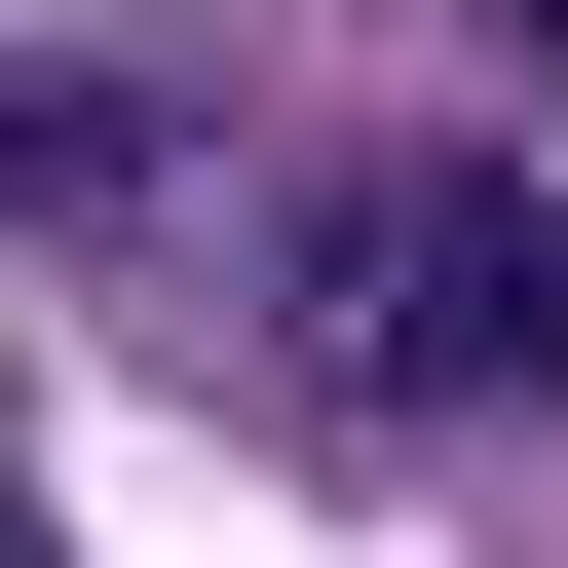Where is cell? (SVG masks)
I'll return each mask as SVG.
<instances>
[{
  "label": "cell",
  "instance_id": "cell-1",
  "mask_svg": "<svg viewBox=\"0 0 568 568\" xmlns=\"http://www.w3.org/2000/svg\"><path fill=\"white\" fill-rule=\"evenodd\" d=\"M265 342H304V417H530L568 379V152H342L265 227Z\"/></svg>",
  "mask_w": 568,
  "mask_h": 568
},
{
  "label": "cell",
  "instance_id": "cell-2",
  "mask_svg": "<svg viewBox=\"0 0 568 568\" xmlns=\"http://www.w3.org/2000/svg\"><path fill=\"white\" fill-rule=\"evenodd\" d=\"M152 190H190L152 77H0V227H152Z\"/></svg>",
  "mask_w": 568,
  "mask_h": 568
}]
</instances>
